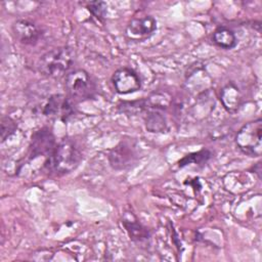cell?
Masks as SVG:
<instances>
[{
    "instance_id": "obj_1",
    "label": "cell",
    "mask_w": 262,
    "mask_h": 262,
    "mask_svg": "<svg viewBox=\"0 0 262 262\" xmlns=\"http://www.w3.org/2000/svg\"><path fill=\"white\" fill-rule=\"evenodd\" d=\"M83 159L78 143L70 137L58 141L52 152L46 158L44 167L56 174L64 175L74 171Z\"/></svg>"
},
{
    "instance_id": "obj_2",
    "label": "cell",
    "mask_w": 262,
    "mask_h": 262,
    "mask_svg": "<svg viewBox=\"0 0 262 262\" xmlns=\"http://www.w3.org/2000/svg\"><path fill=\"white\" fill-rule=\"evenodd\" d=\"M74 60V50L69 46H60L42 54L38 59L37 68L43 76L59 78L71 72Z\"/></svg>"
},
{
    "instance_id": "obj_3",
    "label": "cell",
    "mask_w": 262,
    "mask_h": 262,
    "mask_svg": "<svg viewBox=\"0 0 262 262\" xmlns=\"http://www.w3.org/2000/svg\"><path fill=\"white\" fill-rule=\"evenodd\" d=\"M67 95L74 102H82L95 98L97 85L93 77L82 69L73 70L64 77Z\"/></svg>"
},
{
    "instance_id": "obj_4",
    "label": "cell",
    "mask_w": 262,
    "mask_h": 262,
    "mask_svg": "<svg viewBox=\"0 0 262 262\" xmlns=\"http://www.w3.org/2000/svg\"><path fill=\"white\" fill-rule=\"evenodd\" d=\"M235 144L238 149L250 157H260L262 154V119L244 124L235 135Z\"/></svg>"
},
{
    "instance_id": "obj_5",
    "label": "cell",
    "mask_w": 262,
    "mask_h": 262,
    "mask_svg": "<svg viewBox=\"0 0 262 262\" xmlns=\"http://www.w3.org/2000/svg\"><path fill=\"white\" fill-rule=\"evenodd\" d=\"M76 113L75 102L63 94H52L42 108V114L52 120L67 123Z\"/></svg>"
},
{
    "instance_id": "obj_6",
    "label": "cell",
    "mask_w": 262,
    "mask_h": 262,
    "mask_svg": "<svg viewBox=\"0 0 262 262\" xmlns=\"http://www.w3.org/2000/svg\"><path fill=\"white\" fill-rule=\"evenodd\" d=\"M112 83L115 91L119 94L134 93L141 88V79L139 75L130 68H119L112 75Z\"/></svg>"
},
{
    "instance_id": "obj_7",
    "label": "cell",
    "mask_w": 262,
    "mask_h": 262,
    "mask_svg": "<svg viewBox=\"0 0 262 262\" xmlns=\"http://www.w3.org/2000/svg\"><path fill=\"white\" fill-rule=\"evenodd\" d=\"M56 145L55 137L49 127H42L36 130L31 137L30 158L34 159L40 156L48 157Z\"/></svg>"
},
{
    "instance_id": "obj_8",
    "label": "cell",
    "mask_w": 262,
    "mask_h": 262,
    "mask_svg": "<svg viewBox=\"0 0 262 262\" xmlns=\"http://www.w3.org/2000/svg\"><path fill=\"white\" fill-rule=\"evenodd\" d=\"M11 30L14 38L24 45H36L42 37L41 29L35 23L26 18L14 20Z\"/></svg>"
},
{
    "instance_id": "obj_9",
    "label": "cell",
    "mask_w": 262,
    "mask_h": 262,
    "mask_svg": "<svg viewBox=\"0 0 262 262\" xmlns=\"http://www.w3.org/2000/svg\"><path fill=\"white\" fill-rule=\"evenodd\" d=\"M107 160L114 170H125L135 162L136 152L130 142L121 141L110 150Z\"/></svg>"
},
{
    "instance_id": "obj_10",
    "label": "cell",
    "mask_w": 262,
    "mask_h": 262,
    "mask_svg": "<svg viewBox=\"0 0 262 262\" xmlns=\"http://www.w3.org/2000/svg\"><path fill=\"white\" fill-rule=\"evenodd\" d=\"M122 224L130 239L134 243L143 244L149 239V230L132 213H126L124 215L122 219Z\"/></svg>"
},
{
    "instance_id": "obj_11",
    "label": "cell",
    "mask_w": 262,
    "mask_h": 262,
    "mask_svg": "<svg viewBox=\"0 0 262 262\" xmlns=\"http://www.w3.org/2000/svg\"><path fill=\"white\" fill-rule=\"evenodd\" d=\"M157 30V20L151 15L134 17L127 27V33L132 38H145Z\"/></svg>"
},
{
    "instance_id": "obj_12",
    "label": "cell",
    "mask_w": 262,
    "mask_h": 262,
    "mask_svg": "<svg viewBox=\"0 0 262 262\" xmlns=\"http://www.w3.org/2000/svg\"><path fill=\"white\" fill-rule=\"evenodd\" d=\"M220 100L227 112H236L243 103V95L237 86L230 82L226 84L220 92Z\"/></svg>"
},
{
    "instance_id": "obj_13",
    "label": "cell",
    "mask_w": 262,
    "mask_h": 262,
    "mask_svg": "<svg viewBox=\"0 0 262 262\" xmlns=\"http://www.w3.org/2000/svg\"><path fill=\"white\" fill-rule=\"evenodd\" d=\"M213 43L222 49H232L237 44V39L234 32L224 26H220L215 29L212 35Z\"/></svg>"
},
{
    "instance_id": "obj_14",
    "label": "cell",
    "mask_w": 262,
    "mask_h": 262,
    "mask_svg": "<svg viewBox=\"0 0 262 262\" xmlns=\"http://www.w3.org/2000/svg\"><path fill=\"white\" fill-rule=\"evenodd\" d=\"M145 129L148 132L161 133L167 129V120L162 113V110L149 108L144 117Z\"/></svg>"
},
{
    "instance_id": "obj_15",
    "label": "cell",
    "mask_w": 262,
    "mask_h": 262,
    "mask_svg": "<svg viewBox=\"0 0 262 262\" xmlns=\"http://www.w3.org/2000/svg\"><path fill=\"white\" fill-rule=\"evenodd\" d=\"M212 154L210 150L208 149H202L195 152H191L189 155L184 156L179 162L178 165L180 168L189 165V164H195V165H202L205 164L209 161V159L211 158Z\"/></svg>"
},
{
    "instance_id": "obj_16",
    "label": "cell",
    "mask_w": 262,
    "mask_h": 262,
    "mask_svg": "<svg viewBox=\"0 0 262 262\" xmlns=\"http://www.w3.org/2000/svg\"><path fill=\"white\" fill-rule=\"evenodd\" d=\"M1 141L4 142L9 136H11L17 128L15 121L9 116H3L1 118Z\"/></svg>"
},
{
    "instance_id": "obj_17",
    "label": "cell",
    "mask_w": 262,
    "mask_h": 262,
    "mask_svg": "<svg viewBox=\"0 0 262 262\" xmlns=\"http://www.w3.org/2000/svg\"><path fill=\"white\" fill-rule=\"evenodd\" d=\"M107 4L103 1H91L87 3L88 11L98 20H103L106 13Z\"/></svg>"
},
{
    "instance_id": "obj_18",
    "label": "cell",
    "mask_w": 262,
    "mask_h": 262,
    "mask_svg": "<svg viewBox=\"0 0 262 262\" xmlns=\"http://www.w3.org/2000/svg\"><path fill=\"white\" fill-rule=\"evenodd\" d=\"M254 171H255V173L258 175V177L261 178V174H260V172H261V163H257V164L255 165Z\"/></svg>"
}]
</instances>
